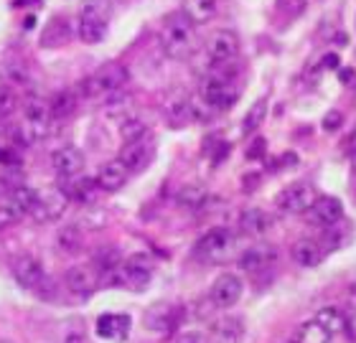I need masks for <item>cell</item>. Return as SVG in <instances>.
I'll return each mask as SVG.
<instances>
[{"label": "cell", "instance_id": "1", "mask_svg": "<svg viewBox=\"0 0 356 343\" xmlns=\"http://www.w3.org/2000/svg\"><path fill=\"white\" fill-rule=\"evenodd\" d=\"M196 26H193L184 13L176 15V18H168L161 31V49L168 59L173 61H184L188 59L196 49Z\"/></svg>", "mask_w": 356, "mask_h": 343}, {"label": "cell", "instance_id": "2", "mask_svg": "<svg viewBox=\"0 0 356 343\" xmlns=\"http://www.w3.org/2000/svg\"><path fill=\"white\" fill-rule=\"evenodd\" d=\"M110 3L107 0H89L79 8L76 15V36L84 44H99L110 31Z\"/></svg>", "mask_w": 356, "mask_h": 343}, {"label": "cell", "instance_id": "3", "mask_svg": "<svg viewBox=\"0 0 356 343\" xmlns=\"http://www.w3.org/2000/svg\"><path fill=\"white\" fill-rule=\"evenodd\" d=\"M127 82H130V72H127L125 64L110 61V64H102L95 74H89L87 79L79 84V92L89 99H102L104 94H110V92L122 90Z\"/></svg>", "mask_w": 356, "mask_h": 343}, {"label": "cell", "instance_id": "4", "mask_svg": "<svg viewBox=\"0 0 356 343\" xmlns=\"http://www.w3.org/2000/svg\"><path fill=\"white\" fill-rule=\"evenodd\" d=\"M199 94L209 107H214L216 112L232 110V107H234V102L239 99L237 84L232 82V76L227 74L224 69H216L214 74H209L207 79L201 82Z\"/></svg>", "mask_w": 356, "mask_h": 343}, {"label": "cell", "instance_id": "5", "mask_svg": "<svg viewBox=\"0 0 356 343\" xmlns=\"http://www.w3.org/2000/svg\"><path fill=\"white\" fill-rule=\"evenodd\" d=\"M232 252H234V234H232L227 226L209 229L207 234L196 242V246H193V254H196L201 262H207V265H219V262L227 260Z\"/></svg>", "mask_w": 356, "mask_h": 343}, {"label": "cell", "instance_id": "6", "mask_svg": "<svg viewBox=\"0 0 356 343\" xmlns=\"http://www.w3.org/2000/svg\"><path fill=\"white\" fill-rule=\"evenodd\" d=\"M69 199L64 188H46V191H38V201L33 206L29 217H33L38 224H49V221H56V219L64 217V211L69 206Z\"/></svg>", "mask_w": 356, "mask_h": 343}, {"label": "cell", "instance_id": "7", "mask_svg": "<svg viewBox=\"0 0 356 343\" xmlns=\"http://www.w3.org/2000/svg\"><path fill=\"white\" fill-rule=\"evenodd\" d=\"M316 188L311 186V183H290V186H285L277 194V199H275V203H277V209L282 211V214H305V211L311 209L313 203H316Z\"/></svg>", "mask_w": 356, "mask_h": 343}, {"label": "cell", "instance_id": "8", "mask_svg": "<svg viewBox=\"0 0 356 343\" xmlns=\"http://www.w3.org/2000/svg\"><path fill=\"white\" fill-rule=\"evenodd\" d=\"M153 156H156V142H153V137H150V133H148L145 137H140V140L125 142V148L120 150L118 160L125 165L130 173H140L150 165Z\"/></svg>", "mask_w": 356, "mask_h": 343}, {"label": "cell", "instance_id": "9", "mask_svg": "<svg viewBox=\"0 0 356 343\" xmlns=\"http://www.w3.org/2000/svg\"><path fill=\"white\" fill-rule=\"evenodd\" d=\"M10 272H13L15 283L21 285V287H26V290H31V292H36L38 285L49 277L46 275L44 265H41L36 257H31V254H21V257H15V260L10 262Z\"/></svg>", "mask_w": 356, "mask_h": 343}, {"label": "cell", "instance_id": "10", "mask_svg": "<svg viewBox=\"0 0 356 343\" xmlns=\"http://www.w3.org/2000/svg\"><path fill=\"white\" fill-rule=\"evenodd\" d=\"M242 292H245V283L239 280V275L224 272V275H219L214 280L209 298H211V303H214L216 308H232L239 303Z\"/></svg>", "mask_w": 356, "mask_h": 343}, {"label": "cell", "instance_id": "11", "mask_svg": "<svg viewBox=\"0 0 356 343\" xmlns=\"http://www.w3.org/2000/svg\"><path fill=\"white\" fill-rule=\"evenodd\" d=\"M64 285H67V290L72 295H76V298H89L99 287V275L95 272L92 265H74V267L67 269Z\"/></svg>", "mask_w": 356, "mask_h": 343}, {"label": "cell", "instance_id": "12", "mask_svg": "<svg viewBox=\"0 0 356 343\" xmlns=\"http://www.w3.org/2000/svg\"><path fill=\"white\" fill-rule=\"evenodd\" d=\"M305 214H308V219H311L316 226H321V229H331V226L341 224L343 203L339 201L336 196H321V199H316V203H313Z\"/></svg>", "mask_w": 356, "mask_h": 343}, {"label": "cell", "instance_id": "13", "mask_svg": "<svg viewBox=\"0 0 356 343\" xmlns=\"http://www.w3.org/2000/svg\"><path fill=\"white\" fill-rule=\"evenodd\" d=\"M122 269H125V285H130L135 290H145L150 283V277H153L156 262H153L150 254L140 252V254L127 257V260L122 262Z\"/></svg>", "mask_w": 356, "mask_h": 343}, {"label": "cell", "instance_id": "14", "mask_svg": "<svg viewBox=\"0 0 356 343\" xmlns=\"http://www.w3.org/2000/svg\"><path fill=\"white\" fill-rule=\"evenodd\" d=\"M178 326H181V308L171 306V303L153 306L145 313V328L153 333H173Z\"/></svg>", "mask_w": 356, "mask_h": 343}, {"label": "cell", "instance_id": "15", "mask_svg": "<svg viewBox=\"0 0 356 343\" xmlns=\"http://www.w3.org/2000/svg\"><path fill=\"white\" fill-rule=\"evenodd\" d=\"M209 59L214 61L216 67H224V64H229V61H234V56H237L239 51V38L234 31H216L214 36L209 38Z\"/></svg>", "mask_w": 356, "mask_h": 343}, {"label": "cell", "instance_id": "16", "mask_svg": "<svg viewBox=\"0 0 356 343\" xmlns=\"http://www.w3.org/2000/svg\"><path fill=\"white\" fill-rule=\"evenodd\" d=\"M51 168L59 173L61 178L79 176L84 168V153L74 145H61L51 153Z\"/></svg>", "mask_w": 356, "mask_h": 343}, {"label": "cell", "instance_id": "17", "mask_svg": "<svg viewBox=\"0 0 356 343\" xmlns=\"http://www.w3.org/2000/svg\"><path fill=\"white\" fill-rule=\"evenodd\" d=\"M275 265V249L270 244H254L239 254V269L250 275H262Z\"/></svg>", "mask_w": 356, "mask_h": 343}, {"label": "cell", "instance_id": "18", "mask_svg": "<svg viewBox=\"0 0 356 343\" xmlns=\"http://www.w3.org/2000/svg\"><path fill=\"white\" fill-rule=\"evenodd\" d=\"M290 257L298 267H318L323 257H326V249L321 244V239H298L296 244L290 246Z\"/></svg>", "mask_w": 356, "mask_h": 343}, {"label": "cell", "instance_id": "19", "mask_svg": "<svg viewBox=\"0 0 356 343\" xmlns=\"http://www.w3.org/2000/svg\"><path fill=\"white\" fill-rule=\"evenodd\" d=\"M127 176H130V171L120 160H107L97 171V186H99V191L115 194V191H120L127 183Z\"/></svg>", "mask_w": 356, "mask_h": 343}, {"label": "cell", "instance_id": "20", "mask_svg": "<svg viewBox=\"0 0 356 343\" xmlns=\"http://www.w3.org/2000/svg\"><path fill=\"white\" fill-rule=\"evenodd\" d=\"M209 338H211V343H242L245 341V323L234 315H224V318L214 321Z\"/></svg>", "mask_w": 356, "mask_h": 343}, {"label": "cell", "instance_id": "21", "mask_svg": "<svg viewBox=\"0 0 356 343\" xmlns=\"http://www.w3.org/2000/svg\"><path fill=\"white\" fill-rule=\"evenodd\" d=\"M127 333H130V318L127 315H118V313H107L97 321V336L104 338V341H125Z\"/></svg>", "mask_w": 356, "mask_h": 343}, {"label": "cell", "instance_id": "22", "mask_svg": "<svg viewBox=\"0 0 356 343\" xmlns=\"http://www.w3.org/2000/svg\"><path fill=\"white\" fill-rule=\"evenodd\" d=\"M219 10V0H184L181 13L193 23V26H204L216 15Z\"/></svg>", "mask_w": 356, "mask_h": 343}, {"label": "cell", "instance_id": "23", "mask_svg": "<svg viewBox=\"0 0 356 343\" xmlns=\"http://www.w3.org/2000/svg\"><path fill=\"white\" fill-rule=\"evenodd\" d=\"M64 191H67V196L74 199V201L92 203L97 199L99 186H97V178H89V176H72V181H69V186L64 188Z\"/></svg>", "mask_w": 356, "mask_h": 343}, {"label": "cell", "instance_id": "24", "mask_svg": "<svg viewBox=\"0 0 356 343\" xmlns=\"http://www.w3.org/2000/svg\"><path fill=\"white\" fill-rule=\"evenodd\" d=\"M270 226H273V219L262 209H247L242 214V219H239V229L250 234V237H262Z\"/></svg>", "mask_w": 356, "mask_h": 343}, {"label": "cell", "instance_id": "25", "mask_svg": "<svg viewBox=\"0 0 356 343\" xmlns=\"http://www.w3.org/2000/svg\"><path fill=\"white\" fill-rule=\"evenodd\" d=\"M346 318H349V315L343 313L341 308L328 306V308H321L313 321L318 323L323 331H328L331 336H339V333H343V328H346Z\"/></svg>", "mask_w": 356, "mask_h": 343}, {"label": "cell", "instance_id": "26", "mask_svg": "<svg viewBox=\"0 0 356 343\" xmlns=\"http://www.w3.org/2000/svg\"><path fill=\"white\" fill-rule=\"evenodd\" d=\"M72 38V28L64 18H54L46 23L44 33H41V46L44 49H54V46H64Z\"/></svg>", "mask_w": 356, "mask_h": 343}, {"label": "cell", "instance_id": "27", "mask_svg": "<svg viewBox=\"0 0 356 343\" xmlns=\"http://www.w3.org/2000/svg\"><path fill=\"white\" fill-rule=\"evenodd\" d=\"M84 244V234L79 229V224H67L56 231V246L64 254H76Z\"/></svg>", "mask_w": 356, "mask_h": 343}, {"label": "cell", "instance_id": "28", "mask_svg": "<svg viewBox=\"0 0 356 343\" xmlns=\"http://www.w3.org/2000/svg\"><path fill=\"white\" fill-rule=\"evenodd\" d=\"M76 92H72V90H64V92H56L51 99H49V107H51V117H54V122L56 119H67V117H72L74 115V110H76Z\"/></svg>", "mask_w": 356, "mask_h": 343}, {"label": "cell", "instance_id": "29", "mask_svg": "<svg viewBox=\"0 0 356 343\" xmlns=\"http://www.w3.org/2000/svg\"><path fill=\"white\" fill-rule=\"evenodd\" d=\"M120 265H122V260H120V252L115 246H102V249H97L95 257H92V267H95V272L99 277H104L107 272H112V269H118Z\"/></svg>", "mask_w": 356, "mask_h": 343}, {"label": "cell", "instance_id": "30", "mask_svg": "<svg viewBox=\"0 0 356 343\" xmlns=\"http://www.w3.org/2000/svg\"><path fill=\"white\" fill-rule=\"evenodd\" d=\"M8 199H10L23 214H31L38 201V191H33L31 186H23V183H15V186L8 191Z\"/></svg>", "mask_w": 356, "mask_h": 343}, {"label": "cell", "instance_id": "31", "mask_svg": "<svg viewBox=\"0 0 356 343\" xmlns=\"http://www.w3.org/2000/svg\"><path fill=\"white\" fill-rule=\"evenodd\" d=\"M207 199H209V194L204 186H184L176 194L178 206H184V209H201V206L207 203Z\"/></svg>", "mask_w": 356, "mask_h": 343}, {"label": "cell", "instance_id": "32", "mask_svg": "<svg viewBox=\"0 0 356 343\" xmlns=\"http://www.w3.org/2000/svg\"><path fill=\"white\" fill-rule=\"evenodd\" d=\"M331 333L323 331L316 321L305 323L303 328L298 331L296 336H293V343H331Z\"/></svg>", "mask_w": 356, "mask_h": 343}, {"label": "cell", "instance_id": "33", "mask_svg": "<svg viewBox=\"0 0 356 343\" xmlns=\"http://www.w3.org/2000/svg\"><path fill=\"white\" fill-rule=\"evenodd\" d=\"M168 119H171L173 127H184L188 122H193V115H191V99H173L171 105H168Z\"/></svg>", "mask_w": 356, "mask_h": 343}, {"label": "cell", "instance_id": "34", "mask_svg": "<svg viewBox=\"0 0 356 343\" xmlns=\"http://www.w3.org/2000/svg\"><path fill=\"white\" fill-rule=\"evenodd\" d=\"M265 117H267V99H257V102L250 107V112L245 115V119H242V133L252 135L254 130H260Z\"/></svg>", "mask_w": 356, "mask_h": 343}, {"label": "cell", "instance_id": "35", "mask_svg": "<svg viewBox=\"0 0 356 343\" xmlns=\"http://www.w3.org/2000/svg\"><path fill=\"white\" fill-rule=\"evenodd\" d=\"M3 79L8 84H15V87H29L31 72L23 61H8L6 67H3Z\"/></svg>", "mask_w": 356, "mask_h": 343}, {"label": "cell", "instance_id": "36", "mask_svg": "<svg viewBox=\"0 0 356 343\" xmlns=\"http://www.w3.org/2000/svg\"><path fill=\"white\" fill-rule=\"evenodd\" d=\"M120 135H122L125 142L140 140V137L148 135V125L140 117H122L120 119Z\"/></svg>", "mask_w": 356, "mask_h": 343}, {"label": "cell", "instance_id": "37", "mask_svg": "<svg viewBox=\"0 0 356 343\" xmlns=\"http://www.w3.org/2000/svg\"><path fill=\"white\" fill-rule=\"evenodd\" d=\"M26 217L18 206H15L10 199H6V201L0 203V229H8V226H15L21 219Z\"/></svg>", "mask_w": 356, "mask_h": 343}, {"label": "cell", "instance_id": "38", "mask_svg": "<svg viewBox=\"0 0 356 343\" xmlns=\"http://www.w3.org/2000/svg\"><path fill=\"white\" fill-rule=\"evenodd\" d=\"M18 107V97H15L13 90H0V119L10 117Z\"/></svg>", "mask_w": 356, "mask_h": 343}, {"label": "cell", "instance_id": "39", "mask_svg": "<svg viewBox=\"0 0 356 343\" xmlns=\"http://www.w3.org/2000/svg\"><path fill=\"white\" fill-rule=\"evenodd\" d=\"M308 8V0H277V10L285 13L288 18H298Z\"/></svg>", "mask_w": 356, "mask_h": 343}, {"label": "cell", "instance_id": "40", "mask_svg": "<svg viewBox=\"0 0 356 343\" xmlns=\"http://www.w3.org/2000/svg\"><path fill=\"white\" fill-rule=\"evenodd\" d=\"M176 343H211V338L207 333H199V331H188V333L176 336Z\"/></svg>", "mask_w": 356, "mask_h": 343}, {"label": "cell", "instance_id": "41", "mask_svg": "<svg viewBox=\"0 0 356 343\" xmlns=\"http://www.w3.org/2000/svg\"><path fill=\"white\" fill-rule=\"evenodd\" d=\"M265 148H267L265 137H254L252 145L247 148V158H252V160H254V158H262V156H265Z\"/></svg>", "mask_w": 356, "mask_h": 343}, {"label": "cell", "instance_id": "42", "mask_svg": "<svg viewBox=\"0 0 356 343\" xmlns=\"http://www.w3.org/2000/svg\"><path fill=\"white\" fill-rule=\"evenodd\" d=\"M0 163H3V165H15V163H18V156H15L13 150L0 148Z\"/></svg>", "mask_w": 356, "mask_h": 343}, {"label": "cell", "instance_id": "43", "mask_svg": "<svg viewBox=\"0 0 356 343\" xmlns=\"http://www.w3.org/2000/svg\"><path fill=\"white\" fill-rule=\"evenodd\" d=\"M341 112H328V117H326V122H323V127L326 130H336V127L341 125Z\"/></svg>", "mask_w": 356, "mask_h": 343}, {"label": "cell", "instance_id": "44", "mask_svg": "<svg viewBox=\"0 0 356 343\" xmlns=\"http://www.w3.org/2000/svg\"><path fill=\"white\" fill-rule=\"evenodd\" d=\"M343 333L349 336V341H354V343H356V313L346 318V328H343Z\"/></svg>", "mask_w": 356, "mask_h": 343}, {"label": "cell", "instance_id": "45", "mask_svg": "<svg viewBox=\"0 0 356 343\" xmlns=\"http://www.w3.org/2000/svg\"><path fill=\"white\" fill-rule=\"evenodd\" d=\"M323 64H326L328 69H336V67H339V56H334V53H328L326 59H323Z\"/></svg>", "mask_w": 356, "mask_h": 343}, {"label": "cell", "instance_id": "46", "mask_svg": "<svg viewBox=\"0 0 356 343\" xmlns=\"http://www.w3.org/2000/svg\"><path fill=\"white\" fill-rule=\"evenodd\" d=\"M341 79H343V84H351V79H354V72H351V69H343Z\"/></svg>", "mask_w": 356, "mask_h": 343}, {"label": "cell", "instance_id": "47", "mask_svg": "<svg viewBox=\"0 0 356 343\" xmlns=\"http://www.w3.org/2000/svg\"><path fill=\"white\" fill-rule=\"evenodd\" d=\"M354 171H356V153H354Z\"/></svg>", "mask_w": 356, "mask_h": 343}, {"label": "cell", "instance_id": "48", "mask_svg": "<svg viewBox=\"0 0 356 343\" xmlns=\"http://www.w3.org/2000/svg\"><path fill=\"white\" fill-rule=\"evenodd\" d=\"M280 343H293V341H280Z\"/></svg>", "mask_w": 356, "mask_h": 343}, {"label": "cell", "instance_id": "49", "mask_svg": "<svg viewBox=\"0 0 356 343\" xmlns=\"http://www.w3.org/2000/svg\"><path fill=\"white\" fill-rule=\"evenodd\" d=\"M0 343H10V341H0Z\"/></svg>", "mask_w": 356, "mask_h": 343}]
</instances>
